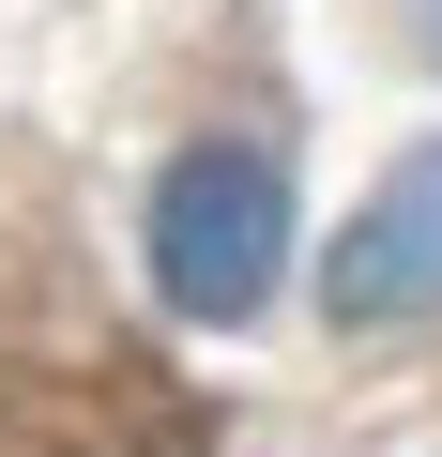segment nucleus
<instances>
[{
    "mask_svg": "<svg viewBox=\"0 0 442 457\" xmlns=\"http://www.w3.org/2000/svg\"><path fill=\"white\" fill-rule=\"evenodd\" d=\"M275 275H290V168H275L260 137L168 153V183H153V290L229 336V320L275 305Z\"/></svg>",
    "mask_w": 442,
    "mask_h": 457,
    "instance_id": "f257e3e1",
    "label": "nucleus"
},
{
    "mask_svg": "<svg viewBox=\"0 0 442 457\" xmlns=\"http://www.w3.org/2000/svg\"><path fill=\"white\" fill-rule=\"evenodd\" d=\"M412 46H427V62H442V0H412Z\"/></svg>",
    "mask_w": 442,
    "mask_h": 457,
    "instance_id": "7ed1b4c3",
    "label": "nucleus"
},
{
    "mask_svg": "<svg viewBox=\"0 0 442 457\" xmlns=\"http://www.w3.org/2000/svg\"><path fill=\"white\" fill-rule=\"evenodd\" d=\"M321 305H336L351 336H381V320H427V305H442V137H427V153H396V168H381V198L336 228Z\"/></svg>",
    "mask_w": 442,
    "mask_h": 457,
    "instance_id": "f03ea898",
    "label": "nucleus"
}]
</instances>
